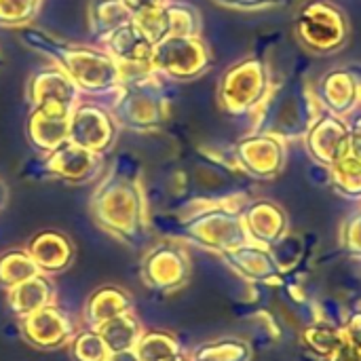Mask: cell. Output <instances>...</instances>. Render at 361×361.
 I'll list each match as a JSON object with an SVG mask.
<instances>
[{"label":"cell","mask_w":361,"mask_h":361,"mask_svg":"<svg viewBox=\"0 0 361 361\" xmlns=\"http://www.w3.org/2000/svg\"><path fill=\"white\" fill-rule=\"evenodd\" d=\"M351 137H353V129L341 116L324 114L307 131L305 144L311 157L319 165L332 167L347 154L351 146Z\"/></svg>","instance_id":"4fadbf2b"},{"label":"cell","mask_w":361,"mask_h":361,"mask_svg":"<svg viewBox=\"0 0 361 361\" xmlns=\"http://www.w3.org/2000/svg\"><path fill=\"white\" fill-rule=\"evenodd\" d=\"M87 15H89V30H91L93 38H97L102 42L116 27H121L123 23L133 19V15L123 4V0H91Z\"/></svg>","instance_id":"cb8c5ba5"},{"label":"cell","mask_w":361,"mask_h":361,"mask_svg":"<svg viewBox=\"0 0 361 361\" xmlns=\"http://www.w3.org/2000/svg\"><path fill=\"white\" fill-rule=\"evenodd\" d=\"M360 82L351 70H332L319 82L315 91L317 104L330 110V114L343 116L351 112L360 102Z\"/></svg>","instance_id":"e0dca14e"},{"label":"cell","mask_w":361,"mask_h":361,"mask_svg":"<svg viewBox=\"0 0 361 361\" xmlns=\"http://www.w3.org/2000/svg\"><path fill=\"white\" fill-rule=\"evenodd\" d=\"M357 82H360V95H361V76H360V78H357Z\"/></svg>","instance_id":"8d00e7d4"},{"label":"cell","mask_w":361,"mask_h":361,"mask_svg":"<svg viewBox=\"0 0 361 361\" xmlns=\"http://www.w3.org/2000/svg\"><path fill=\"white\" fill-rule=\"evenodd\" d=\"M154 44L150 38L137 27V23L131 19L116 27L106 40L104 51L121 66V68H150Z\"/></svg>","instance_id":"2e32d148"},{"label":"cell","mask_w":361,"mask_h":361,"mask_svg":"<svg viewBox=\"0 0 361 361\" xmlns=\"http://www.w3.org/2000/svg\"><path fill=\"white\" fill-rule=\"evenodd\" d=\"M40 275L32 256L23 250H11L0 256V288L11 290L25 279Z\"/></svg>","instance_id":"484cf974"},{"label":"cell","mask_w":361,"mask_h":361,"mask_svg":"<svg viewBox=\"0 0 361 361\" xmlns=\"http://www.w3.org/2000/svg\"><path fill=\"white\" fill-rule=\"evenodd\" d=\"M296 36L300 44L317 55L341 51L351 36L347 15L328 0L307 2L296 19Z\"/></svg>","instance_id":"5b68a950"},{"label":"cell","mask_w":361,"mask_h":361,"mask_svg":"<svg viewBox=\"0 0 361 361\" xmlns=\"http://www.w3.org/2000/svg\"><path fill=\"white\" fill-rule=\"evenodd\" d=\"M72 110L59 108V106H34L27 123H25V135L30 146L38 154H49L63 142H68V121Z\"/></svg>","instance_id":"9a60e30c"},{"label":"cell","mask_w":361,"mask_h":361,"mask_svg":"<svg viewBox=\"0 0 361 361\" xmlns=\"http://www.w3.org/2000/svg\"><path fill=\"white\" fill-rule=\"evenodd\" d=\"M40 11V0H0V25L23 27Z\"/></svg>","instance_id":"f1b7e54d"},{"label":"cell","mask_w":361,"mask_h":361,"mask_svg":"<svg viewBox=\"0 0 361 361\" xmlns=\"http://www.w3.org/2000/svg\"><path fill=\"white\" fill-rule=\"evenodd\" d=\"M169 36H201V13L186 2L167 0L165 4Z\"/></svg>","instance_id":"4316f807"},{"label":"cell","mask_w":361,"mask_h":361,"mask_svg":"<svg viewBox=\"0 0 361 361\" xmlns=\"http://www.w3.org/2000/svg\"><path fill=\"white\" fill-rule=\"evenodd\" d=\"M55 300V286L49 277L36 275L8 290V307L17 317H27Z\"/></svg>","instance_id":"ffe728a7"},{"label":"cell","mask_w":361,"mask_h":361,"mask_svg":"<svg viewBox=\"0 0 361 361\" xmlns=\"http://www.w3.org/2000/svg\"><path fill=\"white\" fill-rule=\"evenodd\" d=\"M74 332L70 317L53 305L23 317L21 324L23 341L36 349H59L72 341Z\"/></svg>","instance_id":"5bb4252c"},{"label":"cell","mask_w":361,"mask_h":361,"mask_svg":"<svg viewBox=\"0 0 361 361\" xmlns=\"http://www.w3.org/2000/svg\"><path fill=\"white\" fill-rule=\"evenodd\" d=\"M27 254L36 262V267L44 273H61L72 264L74 247L72 241L59 231H40L32 237L27 245Z\"/></svg>","instance_id":"d6986e66"},{"label":"cell","mask_w":361,"mask_h":361,"mask_svg":"<svg viewBox=\"0 0 361 361\" xmlns=\"http://www.w3.org/2000/svg\"><path fill=\"white\" fill-rule=\"evenodd\" d=\"M106 361H140L135 351H118V353H110Z\"/></svg>","instance_id":"836d02e7"},{"label":"cell","mask_w":361,"mask_h":361,"mask_svg":"<svg viewBox=\"0 0 361 361\" xmlns=\"http://www.w3.org/2000/svg\"><path fill=\"white\" fill-rule=\"evenodd\" d=\"M353 131H355V133H360V135H361V121L357 123V125H355V129H353Z\"/></svg>","instance_id":"d590c367"},{"label":"cell","mask_w":361,"mask_h":361,"mask_svg":"<svg viewBox=\"0 0 361 361\" xmlns=\"http://www.w3.org/2000/svg\"><path fill=\"white\" fill-rule=\"evenodd\" d=\"M102 169V154L89 152L72 142H63L55 150L42 157L40 176L55 178L70 184H82L93 180Z\"/></svg>","instance_id":"7c38bea8"},{"label":"cell","mask_w":361,"mask_h":361,"mask_svg":"<svg viewBox=\"0 0 361 361\" xmlns=\"http://www.w3.org/2000/svg\"><path fill=\"white\" fill-rule=\"evenodd\" d=\"M140 275L144 283L154 292H176L190 279V260L182 245L159 243L142 260Z\"/></svg>","instance_id":"30bf717a"},{"label":"cell","mask_w":361,"mask_h":361,"mask_svg":"<svg viewBox=\"0 0 361 361\" xmlns=\"http://www.w3.org/2000/svg\"><path fill=\"white\" fill-rule=\"evenodd\" d=\"M131 309H133V300H131L129 292L114 288V286H108V288L97 290L89 298L87 309H85V317H87L89 326L97 328L102 322L112 319V317L123 315V313H129Z\"/></svg>","instance_id":"603a6c76"},{"label":"cell","mask_w":361,"mask_h":361,"mask_svg":"<svg viewBox=\"0 0 361 361\" xmlns=\"http://www.w3.org/2000/svg\"><path fill=\"white\" fill-rule=\"evenodd\" d=\"M78 87L57 66L38 70L27 82V99L32 108L44 102H55L74 108L78 104Z\"/></svg>","instance_id":"ac0fdd59"},{"label":"cell","mask_w":361,"mask_h":361,"mask_svg":"<svg viewBox=\"0 0 361 361\" xmlns=\"http://www.w3.org/2000/svg\"><path fill=\"white\" fill-rule=\"evenodd\" d=\"M95 332L102 336L104 345L108 347L110 353H118V351H133L140 336H142V324L140 319L129 311L123 315H116L112 319L102 322Z\"/></svg>","instance_id":"7402d4cb"},{"label":"cell","mask_w":361,"mask_h":361,"mask_svg":"<svg viewBox=\"0 0 361 361\" xmlns=\"http://www.w3.org/2000/svg\"><path fill=\"white\" fill-rule=\"evenodd\" d=\"M165 2H167V0H123V4L129 8L131 15L142 13V11L152 8V6H161V4H165Z\"/></svg>","instance_id":"d6a6232c"},{"label":"cell","mask_w":361,"mask_h":361,"mask_svg":"<svg viewBox=\"0 0 361 361\" xmlns=\"http://www.w3.org/2000/svg\"><path fill=\"white\" fill-rule=\"evenodd\" d=\"M108 355H110V351L95 330L80 332L72 343L74 361H106Z\"/></svg>","instance_id":"f546056e"},{"label":"cell","mask_w":361,"mask_h":361,"mask_svg":"<svg viewBox=\"0 0 361 361\" xmlns=\"http://www.w3.org/2000/svg\"><path fill=\"white\" fill-rule=\"evenodd\" d=\"M0 63H2V57H0Z\"/></svg>","instance_id":"74e56055"},{"label":"cell","mask_w":361,"mask_h":361,"mask_svg":"<svg viewBox=\"0 0 361 361\" xmlns=\"http://www.w3.org/2000/svg\"><path fill=\"white\" fill-rule=\"evenodd\" d=\"M233 159L241 171L260 180H269L283 169L286 144L269 133H252L235 144Z\"/></svg>","instance_id":"8fae6325"},{"label":"cell","mask_w":361,"mask_h":361,"mask_svg":"<svg viewBox=\"0 0 361 361\" xmlns=\"http://www.w3.org/2000/svg\"><path fill=\"white\" fill-rule=\"evenodd\" d=\"M118 135V123L114 116L97 104H76L68 121V142L95 152L106 154Z\"/></svg>","instance_id":"9c48e42d"},{"label":"cell","mask_w":361,"mask_h":361,"mask_svg":"<svg viewBox=\"0 0 361 361\" xmlns=\"http://www.w3.org/2000/svg\"><path fill=\"white\" fill-rule=\"evenodd\" d=\"M19 36L27 47L49 55L55 66L78 87V91L102 95L118 91L123 85V68L106 51L66 42L44 30L27 25L21 27Z\"/></svg>","instance_id":"6da1fadb"},{"label":"cell","mask_w":361,"mask_h":361,"mask_svg":"<svg viewBox=\"0 0 361 361\" xmlns=\"http://www.w3.org/2000/svg\"><path fill=\"white\" fill-rule=\"evenodd\" d=\"M4 201H6V188H4V184L0 182V207L4 205Z\"/></svg>","instance_id":"e575fe53"},{"label":"cell","mask_w":361,"mask_h":361,"mask_svg":"<svg viewBox=\"0 0 361 361\" xmlns=\"http://www.w3.org/2000/svg\"><path fill=\"white\" fill-rule=\"evenodd\" d=\"M271 87L267 61L262 57H247L224 72L218 89V102L222 110L233 116L247 114L258 110Z\"/></svg>","instance_id":"8992f818"},{"label":"cell","mask_w":361,"mask_h":361,"mask_svg":"<svg viewBox=\"0 0 361 361\" xmlns=\"http://www.w3.org/2000/svg\"><path fill=\"white\" fill-rule=\"evenodd\" d=\"M247 357H250L247 347L237 341H218V343L201 345L192 353V361H245Z\"/></svg>","instance_id":"83f0119b"},{"label":"cell","mask_w":361,"mask_h":361,"mask_svg":"<svg viewBox=\"0 0 361 361\" xmlns=\"http://www.w3.org/2000/svg\"><path fill=\"white\" fill-rule=\"evenodd\" d=\"M91 214L95 222L125 241L131 247H140L146 239V209L137 178L121 169L116 163L102 180L91 199Z\"/></svg>","instance_id":"7a4b0ae2"},{"label":"cell","mask_w":361,"mask_h":361,"mask_svg":"<svg viewBox=\"0 0 361 361\" xmlns=\"http://www.w3.org/2000/svg\"><path fill=\"white\" fill-rule=\"evenodd\" d=\"M182 235L201 245V247H209L216 252H231L239 245L245 243V226L243 220L237 212L228 209V207H207L201 209L197 214H192L190 218H186L182 222Z\"/></svg>","instance_id":"ba28073f"},{"label":"cell","mask_w":361,"mask_h":361,"mask_svg":"<svg viewBox=\"0 0 361 361\" xmlns=\"http://www.w3.org/2000/svg\"><path fill=\"white\" fill-rule=\"evenodd\" d=\"M212 53L201 36H167L152 49L150 68L173 80H192L209 70Z\"/></svg>","instance_id":"52a82bcc"},{"label":"cell","mask_w":361,"mask_h":361,"mask_svg":"<svg viewBox=\"0 0 361 361\" xmlns=\"http://www.w3.org/2000/svg\"><path fill=\"white\" fill-rule=\"evenodd\" d=\"M214 2L226 8H235V11H262V8L288 4L292 0H214Z\"/></svg>","instance_id":"4dcf8cb0"},{"label":"cell","mask_w":361,"mask_h":361,"mask_svg":"<svg viewBox=\"0 0 361 361\" xmlns=\"http://www.w3.org/2000/svg\"><path fill=\"white\" fill-rule=\"evenodd\" d=\"M241 220H243L245 233H250L256 241H262V243L275 241L286 228L283 212L275 203H269V201H258L250 205L245 214L241 216Z\"/></svg>","instance_id":"44dd1931"},{"label":"cell","mask_w":361,"mask_h":361,"mask_svg":"<svg viewBox=\"0 0 361 361\" xmlns=\"http://www.w3.org/2000/svg\"><path fill=\"white\" fill-rule=\"evenodd\" d=\"M123 72L121 97L114 106V121L133 131L159 129L167 118V97L159 74L152 68H127Z\"/></svg>","instance_id":"277c9868"},{"label":"cell","mask_w":361,"mask_h":361,"mask_svg":"<svg viewBox=\"0 0 361 361\" xmlns=\"http://www.w3.org/2000/svg\"><path fill=\"white\" fill-rule=\"evenodd\" d=\"M319 118V104L302 78H288L267 93L256 110V131L279 140L305 137Z\"/></svg>","instance_id":"3957f363"},{"label":"cell","mask_w":361,"mask_h":361,"mask_svg":"<svg viewBox=\"0 0 361 361\" xmlns=\"http://www.w3.org/2000/svg\"><path fill=\"white\" fill-rule=\"evenodd\" d=\"M334 186L347 197H361V173H338L332 171Z\"/></svg>","instance_id":"1f68e13d"},{"label":"cell","mask_w":361,"mask_h":361,"mask_svg":"<svg viewBox=\"0 0 361 361\" xmlns=\"http://www.w3.org/2000/svg\"><path fill=\"white\" fill-rule=\"evenodd\" d=\"M133 351L140 361H182L180 345L165 332H142Z\"/></svg>","instance_id":"d4e9b609"}]
</instances>
